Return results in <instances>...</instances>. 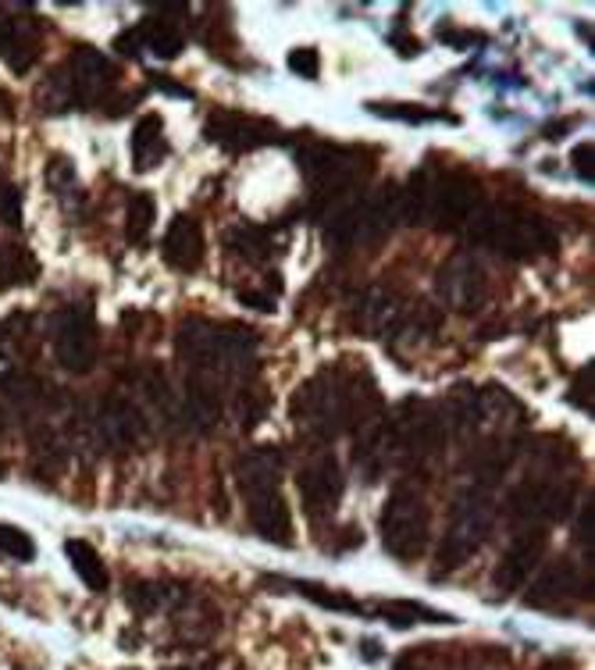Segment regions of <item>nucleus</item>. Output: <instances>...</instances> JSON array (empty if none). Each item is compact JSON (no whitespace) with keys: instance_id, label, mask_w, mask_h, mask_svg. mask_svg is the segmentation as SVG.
<instances>
[{"instance_id":"nucleus-1","label":"nucleus","mask_w":595,"mask_h":670,"mask_svg":"<svg viewBox=\"0 0 595 670\" xmlns=\"http://www.w3.org/2000/svg\"><path fill=\"white\" fill-rule=\"evenodd\" d=\"M468 239L485 243V247L499 250L510 261H535L542 253H553L556 232L546 218L496 208V203H478V211L468 218Z\"/></svg>"},{"instance_id":"nucleus-2","label":"nucleus","mask_w":595,"mask_h":670,"mask_svg":"<svg viewBox=\"0 0 595 670\" xmlns=\"http://www.w3.org/2000/svg\"><path fill=\"white\" fill-rule=\"evenodd\" d=\"M289 414L314 439H335L339 432L354 429L349 379H343L339 371H321V375L307 379L289 399Z\"/></svg>"},{"instance_id":"nucleus-3","label":"nucleus","mask_w":595,"mask_h":670,"mask_svg":"<svg viewBox=\"0 0 595 670\" xmlns=\"http://www.w3.org/2000/svg\"><path fill=\"white\" fill-rule=\"evenodd\" d=\"M300 172L310 186H314L318 200L329 211L343 208L346 193L354 189L360 178L374 172V161L368 150L357 147H335V144H310L300 150Z\"/></svg>"},{"instance_id":"nucleus-4","label":"nucleus","mask_w":595,"mask_h":670,"mask_svg":"<svg viewBox=\"0 0 595 670\" xmlns=\"http://www.w3.org/2000/svg\"><path fill=\"white\" fill-rule=\"evenodd\" d=\"M496 524V499L485 485H471L463 488L449 510V528L443 538V549H438V571H457V567L468 563L471 553L482 549Z\"/></svg>"},{"instance_id":"nucleus-5","label":"nucleus","mask_w":595,"mask_h":670,"mask_svg":"<svg viewBox=\"0 0 595 670\" xmlns=\"http://www.w3.org/2000/svg\"><path fill=\"white\" fill-rule=\"evenodd\" d=\"M382 546L389 557L399 563L418 560L424 546H429V528H432V510L418 488L396 485L389 502L382 507Z\"/></svg>"},{"instance_id":"nucleus-6","label":"nucleus","mask_w":595,"mask_h":670,"mask_svg":"<svg viewBox=\"0 0 595 670\" xmlns=\"http://www.w3.org/2000/svg\"><path fill=\"white\" fill-rule=\"evenodd\" d=\"M382 435H385V443H389V449L404 454L407 460H424L443 449L446 421L438 418L429 404H421V399H407Z\"/></svg>"},{"instance_id":"nucleus-7","label":"nucleus","mask_w":595,"mask_h":670,"mask_svg":"<svg viewBox=\"0 0 595 670\" xmlns=\"http://www.w3.org/2000/svg\"><path fill=\"white\" fill-rule=\"evenodd\" d=\"M482 203V186L468 172H443L429 175V193H424V218H432L438 232H457L468 225V218Z\"/></svg>"},{"instance_id":"nucleus-8","label":"nucleus","mask_w":595,"mask_h":670,"mask_svg":"<svg viewBox=\"0 0 595 670\" xmlns=\"http://www.w3.org/2000/svg\"><path fill=\"white\" fill-rule=\"evenodd\" d=\"M50 343H54V357L64 371L72 375H86L97 364V325L89 311H61L50 328Z\"/></svg>"},{"instance_id":"nucleus-9","label":"nucleus","mask_w":595,"mask_h":670,"mask_svg":"<svg viewBox=\"0 0 595 670\" xmlns=\"http://www.w3.org/2000/svg\"><path fill=\"white\" fill-rule=\"evenodd\" d=\"M435 289L443 296V303L457 314H478L488 300V278L482 261H474L468 253H457L453 261L438 268Z\"/></svg>"},{"instance_id":"nucleus-10","label":"nucleus","mask_w":595,"mask_h":670,"mask_svg":"<svg viewBox=\"0 0 595 670\" xmlns=\"http://www.w3.org/2000/svg\"><path fill=\"white\" fill-rule=\"evenodd\" d=\"M574 502V482H546V479H528L513 488L510 513L521 524H546L563 521L571 513Z\"/></svg>"},{"instance_id":"nucleus-11","label":"nucleus","mask_w":595,"mask_h":670,"mask_svg":"<svg viewBox=\"0 0 595 670\" xmlns=\"http://www.w3.org/2000/svg\"><path fill=\"white\" fill-rule=\"evenodd\" d=\"M296 485H300L307 513L318 521V518H329V513L339 507L343 488H346V474H343L339 460H335L332 454H318L310 463H303Z\"/></svg>"},{"instance_id":"nucleus-12","label":"nucleus","mask_w":595,"mask_h":670,"mask_svg":"<svg viewBox=\"0 0 595 670\" xmlns=\"http://www.w3.org/2000/svg\"><path fill=\"white\" fill-rule=\"evenodd\" d=\"M64 72H69L75 104H83V108L100 104V100L108 97L114 86H119V69H114V64L103 58L100 50H94V47L72 50V58H69V64H64Z\"/></svg>"},{"instance_id":"nucleus-13","label":"nucleus","mask_w":595,"mask_h":670,"mask_svg":"<svg viewBox=\"0 0 595 670\" xmlns=\"http://www.w3.org/2000/svg\"><path fill=\"white\" fill-rule=\"evenodd\" d=\"M549 546V532L546 524H524L521 532L513 535L510 549L503 553V560L496 567V588L507 596V592L524 588V582L532 578L535 563L542 560V553Z\"/></svg>"},{"instance_id":"nucleus-14","label":"nucleus","mask_w":595,"mask_h":670,"mask_svg":"<svg viewBox=\"0 0 595 670\" xmlns=\"http://www.w3.org/2000/svg\"><path fill=\"white\" fill-rule=\"evenodd\" d=\"M203 136L232 153H243V150H257V147L271 144V139H278V128L264 119H253V114L214 111L203 125Z\"/></svg>"},{"instance_id":"nucleus-15","label":"nucleus","mask_w":595,"mask_h":670,"mask_svg":"<svg viewBox=\"0 0 595 670\" xmlns=\"http://www.w3.org/2000/svg\"><path fill=\"white\" fill-rule=\"evenodd\" d=\"M581 596H585V574L571 560H563V563H553L549 571H542V578L524 596V603L535 610H567Z\"/></svg>"},{"instance_id":"nucleus-16","label":"nucleus","mask_w":595,"mask_h":670,"mask_svg":"<svg viewBox=\"0 0 595 670\" xmlns=\"http://www.w3.org/2000/svg\"><path fill=\"white\" fill-rule=\"evenodd\" d=\"M247 510H250V524L253 532L264 538V543H275V546H293V513H289V502L278 488L261 496H250L247 499Z\"/></svg>"},{"instance_id":"nucleus-17","label":"nucleus","mask_w":595,"mask_h":670,"mask_svg":"<svg viewBox=\"0 0 595 670\" xmlns=\"http://www.w3.org/2000/svg\"><path fill=\"white\" fill-rule=\"evenodd\" d=\"M203 250H207V243H203L200 222L189 214H178L164 232V243H161L164 261L178 268V272H197V268L203 264Z\"/></svg>"},{"instance_id":"nucleus-18","label":"nucleus","mask_w":595,"mask_h":670,"mask_svg":"<svg viewBox=\"0 0 595 670\" xmlns=\"http://www.w3.org/2000/svg\"><path fill=\"white\" fill-rule=\"evenodd\" d=\"M100 435L108 443H139L144 435L150 432V424L144 418V410H139L133 399H125V396H111V399H103V407H100Z\"/></svg>"},{"instance_id":"nucleus-19","label":"nucleus","mask_w":595,"mask_h":670,"mask_svg":"<svg viewBox=\"0 0 595 670\" xmlns=\"http://www.w3.org/2000/svg\"><path fill=\"white\" fill-rule=\"evenodd\" d=\"M278 479H282V454L275 446H253L236 463V482L247 499L278 488Z\"/></svg>"},{"instance_id":"nucleus-20","label":"nucleus","mask_w":595,"mask_h":670,"mask_svg":"<svg viewBox=\"0 0 595 670\" xmlns=\"http://www.w3.org/2000/svg\"><path fill=\"white\" fill-rule=\"evenodd\" d=\"M128 153H133V167L139 175L153 172L164 158H168V136H164V122L161 114H144L133 128V139H128Z\"/></svg>"},{"instance_id":"nucleus-21","label":"nucleus","mask_w":595,"mask_h":670,"mask_svg":"<svg viewBox=\"0 0 595 670\" xmlns=\"http://www.w3.org/2000/svg\"><path fill=\"white\" fill-rule=\"evenodd\" d=\"M404 321V303L385 289H368L357 300V328H364V335H385L399 328Z\"/></svg>"},{"instance_id":"nucleus-22","label":"nucleus","mask_w":595,"mask_h":670,"mask_svg":"<svg viewBox=\"0 0 595 670\" xmlns=\"http://www.w3.org/2000/svg\"><path fill=\"white\" fill-rule=\"evenodd\" d=\"M4 58L11 64V72H18V75L33 69L36 58H40V18H33V15L11 18Z\"/></svg>"},{"instance_id":"nucleus-23","label":"nucleus","mask_w":595,"mask_h":670,"mask_svg":"<svg viewBox=\"0 0 595 670\" xmlns=\"http://www.w3.org/2000/svg\"><path fill=\"white\" fill-rule=\"evenodd\" d=\"M136 33H139V47H147L150 54L161 61L178 58L186 47V36L178 33V25L172 18H147L136 25Z\"/></svg>"},{"instance_id":"nucleus-24","label":"nucleus","mask_w":595,"mask_h":670,"mask_svg":"<svg viewBox=\"0 0 595 670\" xmlns=\"http://www.w3.org/2000/svg\"><path fill=\"white\" fill-rule=\"evenodd\" d=\"M44 399V382L29 375V371H8L0 379V407H8L11 414H25Z\"/></svg>"},{"instance_id":"nucleus-25","label":"nucleus","mask_w":595,"mask_h":670,"mask_svg":"<svg viewBox=\"0 0 595 670\" xmlns=\"http://www.w3.org/2000/svg\"><path fill=\"white\" fill-rule=\"evenodd\" d=\"M64 553H69L72 571L83 578V585L89 592H103V588H108V567H103L100 553L94 546L83 543V538H69V543H64Z\"/></svg>"},{"instance_id":"nucleus-26","label":"nucleus","mask_w":595,"mask_h":670,"mask_svg":"<svg viewBox=\"0 0 595 670\" xmlns=\"http://www.w3.org/2000/svg\"><path fill=\"white\" fill-rule=\"evenodd\" d=\"M228 247L232 253H239L243 261H250V264H264L271 261V253H275V243H271L268 228L261 225H236L228 232Z\"/></svg>"},{"instance_id":"nucleus-27","label":"nucleus","mask_w":595,"mask_h":670,"mask_svg":"<svg viewBox=\"0 0 595 670\" xmlns=\"http://www.w3.org/2000/svg\"><path fill=\"white\" fill-rule=\"evenodd\" d=\"M379 617H382L385 624H393V628H413V624H421V621H429V624L457 621V617H449V613H443V610L424 607V603H410V599H393V603H385V607H379Z\"/></svg>"},{"instance_id":"nucleus-28","label":"nucleus","mask_w":595,"mask_h":670,"mask_svg":"<svg viewBox=\"0 0 595 670\" xmlns=\"http://www.w3.org/2000/svg\"><path fill=\"white\" fill-rule=\"evenodd\" d=\"M40 264L25 247H0V286H33Z\"/></svg>"},{"instance_id":"nucleus-29","label":"nucleus","mask_w":595,"mask_h":670,"mask_svg":"<svg viewBox=\"0 0 595 670\" xmlns=\"http://www.w3.org/2000/svg\"><path fill=\"white\" fill-rule=\"evenodd\" d=\"M36 104H40L44 114H64L75 104V94H72V83H69V72L54 69L47 79L36 86Z\"/></svg>"},{"instance_id":"nucleus-30","label":"nucleus","mask_w":595,"mask_h":670,"mask_svg":"<svg viewBox=\"0 0 595 670\" xmlns=\"http://www.w3.org/2000/svg\"><path fill=\"white\" fill-rule=\"evenodd\" d=\"M153 218H158V208H153V197L150 193H136L125 208V236L133 243H144L153 228Z\"/></svg>"},{"instance_id":"nucleus-31","label":"nucleus","mask_w":595,"mask_h":670,"mask_svg":"<svg viewBox=\"0 0 595 670\" xmlns=\"http://www.w3.org/2000/svg\"><path fill=\"white\" fill-rule=\"evenodd\" d=\"M128 607L136 613H153L158 607H168L175 599V588L164 585V582H128Z\"/></svg>"},{"instance_id":"nucleus-32","label":"nucleus","mask_w":595,"mask_h":670,"mask_svg":"<svg viewBox=\"0 0 595 670\" xmlns=\"http://www.w3.org/2000/svg\"><path fill=\"white\" fill-rule=\"evenodd\" d=\"M289 585L300 592V596L314 599L318 607H325V610H354V613H360V603H354L349 596H343V592H332V588L318 585V582H289Z\"/></svg>"},{"instance_id":"nucleus-33","label":"nucleus","mask_w":595,"mask_h":670,"mask_svg":"<svg viewBox=\"0 0 595 670\" xmlns=\"http://www.w3.org/2000/svg\"><path fill=\"white\" fill-rule=\"evenodd\" d=\"M268 414V396L257 393V389H243L236 399V418H239V429L243 432H253L257 424L264 421Z\"/></svg>"},{"instance_id":"nucleus-34","label":"nucleus","mask_w":595,"mask_h":670,"mask_svg":"<svg viewBox=\"0 0 595 670\" xmlns=\"http://www.w3.org/2000/svg\"><path fill=\"white\" fill-rule=\"evenodd\" d=\"M47 189L54 193V197H69V193H75L79 189V175H75V167H72V161L69 158H54L47 164Z\"/></svg>"},{"instance_id":"nucleus-35","label":"nucleus","mask_w":595,"mask_h":670,"mask_svg":"<svg viewBox=\"0 0 595 670\" xmlns=\"http://www.w3.org/2000/svg\"><path fill=\"white\" fill-rule=\"evenodd\" d=\"M0 553L15 557L22 563H29L36 557V543L29 538V532H22L15 524H0Z\"/></svg>"},{"instance_id":"nucleus-36","label":"nucleus","mask_w":595,"mask_h":670,"mask_svg":"<svg viewBox=\"0 0 595 670\" xmlns=\"http://www.w3.org/2000/svg\"><path fill=\"white\" fill-rule=\"evenodd\" d=\"M286 64H289L293 75H300V79H318V75H321V58H318L314 47H296V50H289Z\"/></svg>"},{"instance_id":"nucleus-37","label":"nucleus","mask_w":595,"mask_h":670,"mask_svg":"<svg viewBox=\"0 0 595 670\" xmlns=\"http://www.w3.org/2000/svg\"><path fill=\"white\" fill-rule=\"evenodd\" d=\"M0 222H4L8 228L22 225V189L18 186L0 189Z\"/></svg>"},{"instance_id":"nucleus-38","label":"nucleus","mask_w":595,"mask_h":670,"mask_svg":"<svg viewBox=\"0 0 595 670\" xmlns=\"http://www.w3.org/2000/svg\"><path fill=\"white\" fill-rule=\"evenodd\" d=\"M592 385H595V364H588L585 371H578V379H574V393H571V399L574 404L581 407V410H588L592 414Z\"/></svg>"},{"instance_id":"nucleus-39","label":"nucleus","mask_w":595,"mask_h":670,"mask_svg":"<svg viewBox=\"0 0 595 670\" xmlns=\"http://www.w3.org/2000/svg\"><path fill=\"white\" fill-rule=\"evenodd\" d=\"M571 161H574V172H578L581 183L592 186V178H595V147L592 144H578L574 153H571Z\"/></svg>"},{"instance_id":"nucleus-40","label":"nucleus","mask_w":595,"mask_h":670,"mask_svg":"<svg viewBox=\"0 0 595 670\" xmlns=\"http://www.w3.org/2000/svg\"><path fill=\"white\" fill-rule=\"evenodd\" d=\"M578 543L588 549L592 557V546H595V502H588L585 510H581V521H578Z\"/></svg>"},{"instance_id":"nucleus-41","label":"nucleus","mask_w":595,"mask_h":670,"mask_svg":"<svg viewBox=\"0 0 595 670\" xmlns=\"http://www.w3.org/2000/svg\"><path fill=\"white\" fill-rule=\"evenodd\" d=\"M374 114H385V119H404V122H424V119H432L429 111H421V108H382V104H371Z\"/></svg>"},{"instance_id":"nucleus-42","label":"nucleus","mask_w":595,"mask_h":670,"mask_svg":"<svg viewBox=\"0 0 595 670\" xmlns=\"http://www.w3.org/2000/svg\"><path fill=\"white\" fill-rule=\"evenodd\" d=\"M114 47H119V54H125V58H139V54H144V47H139V33H136V29L122 33L119 40H114Z\"/></svg>"},{"instance_id":"nucleus-43","label":"nucleus","mask_w":595,"mask_h":670,"mask_svg":"<svg viewBox=\"0 0 595 670\" xmlns=\"http://www.w3.org/2000/svg\"><path fill=\"white\" fill-rule=\"evenodd\" d=\"M239 300L247 303V307H253V311H264V314H271V311H275V303H271V296H264V293L243 289V293H239Z\"/></svg>"},{"instance_id":"nucleus-44","label":"nucleus","mask_w":595,"mask_h":670,"mask_svg":"<svg viewBox=\"0 0 595 670\" xmlns=\"http://www.w3.org/2000/svg\"><path fill=\"white\" fill-rule=\"evenodd\" d=\"M446 44H457V47H471V44H485L482 33H438Z\"/></svg>"},{"instance_id":"nucleus-45","label":"nucleus","mask_w":595,"mask_h":670,"mask_svg":"<svg viewBox=\"0 0 595 670\" xmlns=\"http://www.w3.org/2000/svg\"><path fill=\"white\" fill-rule=\"evenodd\" d=\"M153 83H158V89H164V94H175V97H193L189 89L175 86V83H168V79H161V75H158V79H153Z\"/></svg>"},{"instance_id":"nucleus-46","label":"nucleus","mask_w":595,"mask_h":670,"mask_svg":"<svg viewBox=\"0 0 595 670\" xmlns=\"http://www.w3.org/2000/svg\"><path fill=\"white\" fill-rule=\"evenodd\" d=\"M8 111H11V97L4 94V89H0V119H4Z\"/></svg>"},{"instance_id":"nucleus-47","label":"nucleus","mask_w":595,"mask_h":670,"mask_svg":"<svg viewBox=\"0 0 595 670\" xmlns=\"http://www.w3.org/2000/svg\"><path fill=\"white\" fill-rule=\"evenodd\" d=\"M0 339H4V335H0Z\"/></svg>"}]
</instances>
